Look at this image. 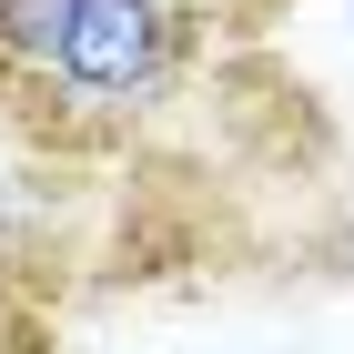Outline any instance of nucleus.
Returning a JSON list of instances; mask_svg holds the SVG:
<instances>
[{
    "instance_id": "nucleus-1",
    "label": "nucleus",
    "mask_w": 354,
    "mask_h": 354,
    "mask_svg": "<svg viewBox=\"0 0 354 354\" xmlns=\"http://www.w3.org/2000/svg\"><path fill=\"white\" fill-rule=\"evenodd\" d=\"M192 61H203V0H71L61 51L10 111L61 152H102L183 102Z\"/></svg>"
},
{
    "instance_id": "nucleus-2",
    "label": "nucleus",
    "mask_w": 354,
    "mask_h": 354,
    "mask_svg": "<svg viewBox=\"0 0 354 354\" xmlns=\"http://www.w3.org/2000/svg\"><path fill=\"white\" fill-rule=\"evenodd\" d=\"M61 21H71V0H0V111L41 82V61L61 51Z\"/></svg>"
},
{
    "instance_id": "nucleus-3",
    "label": "nucleus",
    "mask_w": 354,
    "mask_h": 354,
    "mask_svg": "<svg viewBox=\"0 0 354 354\" xmlns=\"http://www.w3.org/2000/svg\"><path fill=\"white\" fill-rule=\"evenodd\" d=\"M0 354H51V314L21 263H0Z\"/></svg>"
},
{
    "instance_id": "nucleus-4",
    "label": "nucleus",
    "mask_w": 354,
    "mask_h": 354,
    "mask_svg": "<svg viewBox=\"0 0 354 354\" xmlns=\"http://www.w3.org/2000/svg\"><path fill=\"white\" fill-rule=\"evenodd\" d=\"M223 10H233V21L253 30V21H273V10H283V0H223Z\"/></svg>"
}]
</instances>
